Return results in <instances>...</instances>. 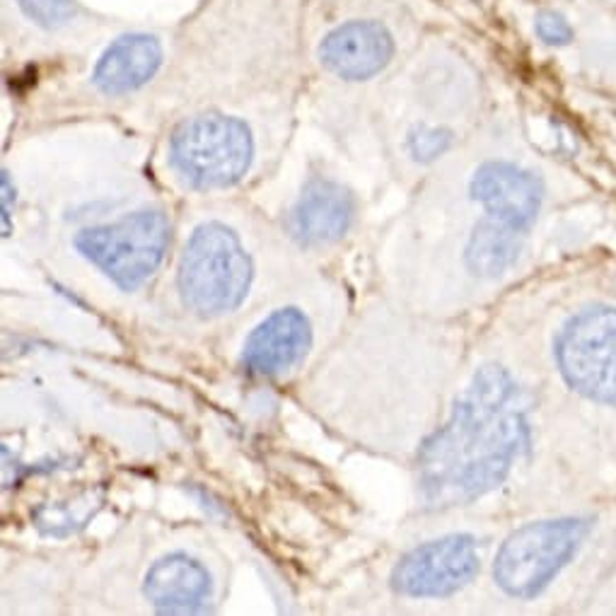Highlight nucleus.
<instances>
[{
    "label": "nucleus",
    "mask_w": 616,
    "mask_h": 616,
    "mask_svg": "<svg viewBox=\"0 0 616 616\" xmlns=\"http://www.w3.org/2000/svg\"><path fill=\"white\" fill-rule=\"evenodd\" d=\"M392 35L378 22L354 20L319 44V61L344 81H368L392 61Z\"/></svg>",
    "instance_id": "nucleus-10"
},
{
    "label": "nucleus",
    "mask_w": 616,
    "mask_h": 616,
    "mask_svg": "<svg viewBox=\"0 0 616 616\" xmlns=\"http://www.w3.org/2000/svg\"><path fill=\"white\" fill-rule=\"evenodd\" d=\"M406 146L418 162H433L453 146V131L440 126H416L406 138Z\"/></svg>",
    "instance_id": "nucleus-16"
},
{
    "label": "nucleus",
    "mask_w": 616,
    "mask_h": 616,
    "mask_svg": "<svg viewBox=\"0 0 616 616\" xmlns=\"http://www.w3.org/2000/svg\"><path fill=\"white\" fill-rule=\"evenodd\" d=\"M93 501H85L83 505L75 503H57V505H44V508L37 513V525L44 534H53V537H63L73 532L75 527H81L87 517H90L95 510L90 508Z\"/></svg>",
    "instance_id": "nucleus-15"
},
{
    "label": "nucleus",
    "mask_w": 616,
    "mask_h": 616,
    "mask_svg": "<svg viewBox=\"0 0 616 616\" xmlns=\"http://www.w3.org/2000/svg\"><path fill=\"white\" fill-rule=\"evenodd\" d=\"M534 32L546 47H568L576 37L570 22L560 13H556V10H542L534 20Z\"/></svg>",
    "instance_id": "nucleus-18"
},
{
    "label": "nucleus",
    "mask_w": 616,
    "mask_h": 616,
    "mask_svg": "<svg viewBox=\"0 0 616 616\" xmlns=\"http://www.w3.org/2000/svg\"><path fill=\"white\" fill-rule=\"evenodd\" d=\"M560 378L580 397L616 406V310L588 307L570 317L556 338Z\"/></svg>",
    "instance_id": "nucleus-6"
},
{
    "label": "nucleus",
    "mask_w": 616,
    "mask_h": 616,
    "mask_svg": "<svg viewBox=\"0 0 616 616\" xmlns=\"http://www.w3.org/2000/svg\"><path fill=\"white\" fill-rule=\"evenodd\" d=\"M162 65V47L150 35H124L112 41L97 61L93 83L109 97L128 95L156 78Z\"/></svg>",
    "instance_id": "nucleus-13"
},
{
    "label": "nucleus",
    "mask_w": 616,
    "mask_h": 616,
    "mask_svg": "<svg viewBox=\"0 0 616 616\" xmlns=\"http://www.w3.org/2000/svg\"><path fill=\"white\" fill-rule=\"evenodd\" d=\"M22 13L44 29L61 27L75 17L73 0H20Z\"/></svg>",
    "instance_id": "nucleus-17"
},
{
    "label": "nucleus",
    "mask_w": 616,
    "mask_h": 616,
    "mask_svg": "<svg viewBox=\"0 0 616 616\" xmlns=\"http://www.w3.org/2000/svg\"><path fill=\"white\" fill-rule=\"evenodd\" d=\"M590 532L586 517H556L525 525L505 539L493 564V578L505 595L532 600L549 588Z\"/></svg>",
    "instance_id": "nucleus-3"
},
{
    "label": "nucleus",
    "mask_w": 616,
    "mask_h": 616,
    "mask_svg": "<svg viewBox=\"0 0 616 616\" xmlns=\"http://www.w3.org/2000/svg\"><path fill=\"white\" fill-rule=\"evenodd\" d=\"M469 192L491 218H498L522 233L534 225L544 201L542 180L520 164L503 160L483 162L471 177Z\"/></svg>",
    "instance_id": "nucleus-8"
},
{
    "label": "nucleus",
    "mask_w": 616,
    "mask_h": 616,
    "mask_svg": "<svg viewBox=\"0 0 616 616\" xmlns=\"http://www.w3.org/2000/svg\"><path fill=\"white\" fill-rule=\"evenodd\" d=\"M168 245L170 220L150 208L75 235V249L126 293L140 288L158 271Z\"/></svg>",
    "instance_id": "nucleus-5"
},
{
    "label": "nucleus",
    "mask_w": 616,
    "mask_h": 616,
    "mask_svg": "<svg viewBox=\"0 0 616 616\" xmlns=\"http://www.w3.org/2000/svg\"><path fill=\"white\" fill-rule=\"evenodd\" d=\"M481 566L477 539L447 534L416 546L392 574V588L404 597L438 600L459 592L477 578Z\"/></svg>",
    "instance_id": "nucleus-7"
},
{
    "label": "nucleus",
    "mask_w": 616,
    "mask_h": 616,
    "mask_svg": "<svg viewBox=\"0 0 616 616\" xmlns=\"http://www.w3.org/2000/svg\"><path fill=\"white\" fill-rule=\"evenodd\" d=\"M13 201H15V186L13 182H10V174L3 172V233L10 235V230H13V225H10V213H13Z\"/></svg>",
    "instance_id": "nucleus-19"
},
{
    "label": "nucleus",
    "mask_w": 616,
    "mask_h": 616,
    "mask_svg": "<svg viewBox=\"0 0 616 616\" xmlns=\"http://www.w3.org/2000/svg\"><path fill=\"white\" fill-rule=\"evenodd\" d=\"M527 445L530 399L508 370L483 366L418 455L426 503L455 508L479 501L508 479Z\"/></svg>",
    "instance_id": "nucleus-1"
},
{
    "label": "nucleus",
    "mask_w": 616,
    "mask_h": 616,
    "mask_svg": "<svg viewBox=\"0 0 616 616\" xmlns=\"http://www.w3.org/2000/svg\"><path fill=\"white\" fill-rule=\"evenodd\" d=\"M255 138L235 116L201 114L174 131L170 162L180 177L196 189H223L237 184L251 168Z\"/></svg>",
    "instance_id": "nucleus-4"
},
{
    "label": "nucleus",
    "mask_w": 616,
    "mask_h": 616,
    "mask_svg": "<svg viewBox=\"0 0 616 616\" xmlns=\"http://www.w3.org/2000/svg\"><path fill=\"white\" fill-rule=\"evenodd\" d=\"M356 218V199L344 184L310 180L288 215L291 235L305 247L334 245Z\"/></svg>",
    "instance_id": "nucleus-9"
},
{
    "label": "nucleus",
    "mask_w": 616,
    "mask_h": 616,
    "mask_svg": "<svg viewBox=\"0 0 616 616\" xmlns=\"http://www.w3.org/2000/svg\"><path fill=\"white\" fill-rule=\"evenodd\" d=\"M312 346V327L300 310L285 307L249 334L242 362L251 375H279L293 368Z\"/></svg>",
    "instance_id": "nucleus-11"
},
{
    "label": "nucleus",
    "mask_w": 616,
    "mask_h": 616,
    "mask_svg": "<svg viewBox=\"0 0 616 616\" xmlns=\"http://www.w3.org/2000/svg\"><path fill=\"white\" fill-rule=\"evenodd\" d=\"M255 267L235 230L204 223L186 239L180 261V293L184 305L201 317L233 312L245 303Z\"/></svg>",
    "instance_id": "nucleus-2"
},
{
    "label": "nucleus",
    "mask_w": 616,
    "mask_h": 616,
    "mask_svg": "<svg viewBox=\"0 0 616 616\" xmlns=\"http://www.w3.org/2000/svg\"><path fill=\"white\" fill-rule=\"evenodd\" d=\"M148 602L160 614H201L213 600L208 568L186 554H170L150 566L143 582Z\"/></svg>",
    "instance_id": "nucleus-12"
},
{
    "label": "nucleus",
    "mask_w": 616,
    "mask_h": 616,
    "mask_svg": "<svg viewBox=\"0 0 616 616\" xmlns=\"http://www.w3.org/2000/svg\"><path fill=\"white\" fill-rule=\"evenodd\" d=\"M522 255V230L486 215L471 230L465 249L469 271L481 279H498Z\"/></svg>",
    "instance_id": "nucleus-14"
}]
</instances>
